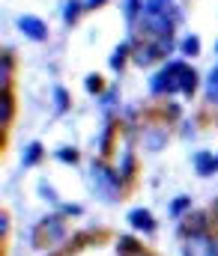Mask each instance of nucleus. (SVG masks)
<instances>
[{"mask_svg":"<svg viewBox=\"0 0 218 256\" xmlns=\"http://www.w3.org/2000/svg\"><path fill=\"white\" fill-rule=\"evenodd\" d=\"M176 86H179V63L164 66V68L152 78V84H149L152 92H173Z\"/></svg>","mask_w":218,"mask_h":256,"instance_id":"nucleus-1","label":"nucleus"},{"mask_svg":"<svg viewBox=\"0 0 218 256\" xmlns=\"http://www.w3.org/2000/svg\"><path fill=\"white\" fill-rule=\"evenodd\" d=\"M185 256H218V244L206 232H194L185 242Z\"/></svg>","mask_w":218,"mask_h":256,"instance_id":"nucleus-2","label":"nucleus"},{"mask_svg":"<svg viewBox=\"0 0 218 256\" xmlns=\"http://www.w3.org/2000/svg\"><path fill=\"white\" fill-rule=\"evenodd\" d=\"M144 27H146V33L167 39V36H170V30H173V18H170V15H161V12H146Z\"/></svg>","mask_w":218,"mask_h":256,"instance_id":"nucleus-3","label":"nucleus"},{"mask_svg":"<svg viewBox=\"0 0 218 256\" xmlns=\"http://www.w3.org/2000/svg\"><path fill=\"white\" fill-rule=\"evenodd\" d=\"M18 27H21V30H24V33H27L30 39H39V42H42V39L48 36L45 24H42L39 18H33V15H24V18H18Z\"/></svg>","mask_w":218,"mask_h":256,"instance_id":"nucleus-4","label":"nucleus"},{"mask_svg":"<svg viewBox=\"0 0 218 256\" xmlns=\"http://www.w3.org/2000/svg\"><path fill=\"white\" fill-rule=\"evenodd\" d=\"M93 173H96V182H99V188L108 194L111 200H117V194H120V191H117V182L111 179V173H108V170H102V164H96V167H93Z\"/></svg>","mask_w":218,"mask_h":256,"instance_id":"nucleus-5","label":"nucleus"},{"mask_svg":"<svg viewBox=\"0 0 218 256\" xmlns=\"http://www.w3.org/2000/svg\"><path fill=\"white\" fill-rule=\"evenodd\" d=\"M194 86H197V74H194L185 63H179V90H182L185 96H191Z\"/></svg>","mask_w":218,"mask_h":256,"instance_id":"nucleus-6","label":"nucleus"},{"mask_svg":"<svg viewBox=\"0 0 218 256\" xmlns=\"http://www.w3.org/2000/svg\"><path fill=\"white\" fill-rule=\"evenodd\" d=\"M135 60L141 66L158 60V48H155V45H138V48H135Z\"/></svg>","mask_w":218,"mask_h":256,"instance_id":"nucleus-7","label":"nucleus"},{"mask_svg":"<svg viewBox=\"0 0 218 256\" xmlns=\"http://www.w3.org/2000/svg\"><path fill=\"white\" fill-rule=\"evenodd\" d=\"M132 224H135V226H138V230H144V232H149V230H152V226H155V224H152V218H149V212H146V208H135V212H132Z\"/></svg>","mask_w":218,"mask_h":256,"instance_id":"nucleus-8","label":"nucleus"},{"mask_svg":"<svg viewBox=\"0 0 218 256\" xmlns=\"http://www.w3.org/2000/svg\"><path fill=\"white\" fill-rule=\"evenodd\" d=\"M146 12H161V15H170V18H173L170 0H146Z\"/></svg>","mask_w":218,"mask_h":256,"instance_id":"nucleus-9","label":"nucleus"},{"mask_svg":"<svg viewBox=\"0 0 218 256\" xmlns=\"http://www.w3.org/2000/svg\"><path fill=\"white\" fill-rule=\"evenodd\" d=\"M78 9H84V6H81L78 0H69V3H66V12H63V15H66V21H69V24L75 21V15H78Z\"/></svg>","mask_w":218,"mask_h":256,"instance_id":"nucleus-10","label":"nucleus"},{"mask_svg":"<svg viewBox=\"0 0 218 256\" xmlns=\"http://www.w3.org/2000/svg\"><path fill=\"white\" fill-rule=\"evenodd\" d=\"M138 9H141V3H138V0H126V18H129V21H135V18H138Z\"/></svg>","mask_w":218,"mask_h":256,"instance_id":"nucleus-11","label":"nucleus"},{"mask_svg":"<svg viewBox=\"0 0 218 256\" xmlns=\"http://www.w3.org/2000/svg\"><path fill=\"white\" fill-rule=\"evenodd\" d=\"M9 104H12V102H9V92L3 90V116H0V122H3V126L9 122V114H12V108H9Z\"/></svg>","mask_w":218,"mask_h":256,"instance_id":"nucleus-12","label":"nucleus"},{"mask_svg":"<svg viewBox=\"0 0 218 256\" xmlns=\"http://www.w3.org/2000/svg\"><path fill=\"white\" fill-rule=\"evenodd\" d=\"M185 206H188V196H179V200H173V202H170V212H173V214H179V212H185Z\"/></svg>","mask_w":218,"mask_h":256,"instance_id":"nucleus-13","label":"nucleus"},{"mask_svg":"<svg viewBox=\"0 0 218 256\" xmlns=\"http://www.w3.org/2000/svg\"><path fill=\"white\" fill-rule=\"evenodd\" d=\"M123 54H126V45H120V48L114 51V60H111V66H114V68H120V66H123Z\"/></svg>","mask_w":218,"mask_h":256,"instance_id":"nucleus-14","label":"nucleus"},{"mask_svg":"<svg viewBox=\"0 0 218 256\" xmlns=\"http://www.w3.org/2000/svg\"><path fill=\"white\" fill-rule=\"evenodd\" d=\"M57 158H60V161H69V164H72V161H75V149H69V146H63V149L57 152Z\"/></svg>","mask_w":218,"mask_h":256,"instance_id":"nucleus-15","label":"nucleus"},{"mask_svg":"<svg viewBox=\"0 0 218 256\" xmlns=\"http://www.w3.org/2000/svg\"><path fill=\"white\" fill-rule=\"evenodd\" d=\"M182 51H185V54H194V51H197V39H194V36H188V39L182 42Z\"/></svg>","mask_w":218,"mask_h":256,"instance_id":"nucleus-16","label":"nucleus"},{"mask_svg":"<svg viewBox=\"0 0 218 256\" xmlns=\"http://www.w3.org/2000/svg\"><path fill=\"white\" fill-rule=\"evenodd\" d=\"M39 152H42V146H39V143H33V146L27 149V158H24V161H27V164H30V161H36V158H39Z\"/></svg>","mask_w":218,"mask_h":256,"instance_id":"nucleus-17","label":"nucleus"},{"mask_svg":"<svg viewBox=\"0 0 218 256\" xmlns=\"http://www.w3.org/2000/svg\"><path fill=\"white\" fill-rule=\"evenodd\" d=\"M87 86H90L93 92H99V86H102V78H99V74H90V78H87Z\"/></svg>","mask_w":218,"mask_h":256,"instance_id":"nucleus-18","label":"nucleus"},{"mask_svg":"<svg viewBox=\"0 0 218 256\" xmlns=\"http://www.w3.org/2000/svg\"><path fill=\"white\" fill-rule=\"evenodd\" d=\"M209 92H212V96H218V68L209 74Z\"/></svg>","mask_w":218,"mask_h":256,"instance_id":"nucleus-19","label":"nucleus"},{"mask_svg":"<svg viewBox=\"0 0 218 256\" xmlns=\"http://www.w3.org/2000/svg\"><path fill=\"white\" fill-rule=\"evenodd\" d=\"M57 102H60L57 110H66V92H63V90H57Z\"/></svg>","mask_w":218,"mask_h":256,"instance_id":"nucleus-20","label":"nucleus"},{"mask_svg":"<svg viewBox=\"0 0 218 256\" xmlns=\"http://www.w3.org/2000/svg\"><path fill=\"white\" fill-rule=\"evenodd\" d=\"M96 3H102V0H90V6H96Z\"/></svg>","mask_w":218,"mask_h":256,"instance_id":"nucleus-21","label":"nucleus"}]
</instances>
